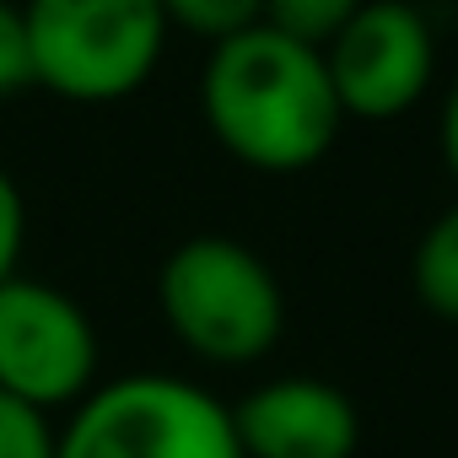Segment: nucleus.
Listing matches in <instances>:
<instances>
[{
  "mask_svg": "<svg viewBox=\"0 0 458 458\" xmlns=\"http://www.w3.org/2000/svg\"><path fill=\"white\" fill-rule=\"evenodd\" d=\"M98 377V329L76 297L49 281H0V394L33 410L81 404Z\"/></svg>",
  "mask_w": 458,
  "mask_h": 458,
  "instance_id": "5",
  "label": "nucleus"
},
{
  "mask_svg": "<svg viewBox=\"0 0 458 458\" xmlns=\"http://www.w3.org/2000/svg\"><path fill=\"white\" fill-rule=\"evenodd\" d=\"M410 281H415V297L437 318L458 324V205H447L420 233L415 259H410Z\"/></svg>",
  "mask_w": 458,
  "mask_h": 458,
  "instance_id": "8",
  "label": "nucleus"
},
{
  "mask_svg": "<svg viewBox=\"0 0 458 458\" xmlns=\"http://www.w3.org/2000/svg\"><path fill=\"white\" fill-rule=\"evenodd\" d=\"M157 302L183 351L216 367H243L276 351L286 329V297L276 270L238 238H183L157 276Z\"/></svg>",
  "mask_w": 458,
  "mask_h": 458,
  "instance_id": "2",
  "label": "nucleus"
},
{
  "mask_svg": "<svg viewBox=\"0 0 458 458\" xmlns=\"http://www.w3.org/2000/svg\"><path fill=\"white\" fill-rule=\"evenodd\" d=\"M243 458H356L361 415L324 377H276L233 404Z\"/></svg>",
  "mask_w": 458,
  "mask_h": 458,
  "instance_id": "7",
  "label": "nucleus"
},
{
  "mask_svg": "<svg viewBox=\"0 0 458 458\" xmlns=\"http://www.w3.org/2000/svg\"><path fill=\"white\" fill-rule=\"evenodd\" d=\"M0 458H55V426L44 410L0 394Z\"/></svg>",
  "mask_w": 458,
  "mask_h": 458,
  "instance_id": "11",
  "label": "nucleus"
},
{
  "mask_svg": "<svg viewBox=\"0 0 458 458\" xmlns=\"http://www.w3.org/2000/svg\"><path fill=\"white\" fill-rule=\"evenodd\" d=\"M22 87H33V55H28L22 6L0 0V98H17Z\"/></svg>",
  "mask_w": 458,
  "mask_h": 458,
  "instance_id": "12",
  "label": "nucleus"
},
{
  "mask_svg": "<svg viewBox=\"0 0 458 458\" xmlns=\"http://www.w3.org/2000/svg\"><path fill=\"white\" fill-rule=\"evenodd\" d=\"M324 65L340 114L383 124L426 98L437 38L415 0H361V12L324 44Z\"/></svg>",
  "mask_w": 458,
  "mask_h": 458,
  "instance_id": "6",
  "label": "nucleus"
},
{
  "mask_svg": "<svg viewBox=\"0 0 458 458\" xmlns=\"http://www.w3.org/2000/svg\"><path fill=\"white\" fill-rule=\"evenodd\" d=\"M356 12H361V0H265L259 22L308 44V49H324Z\"/></svg>",
  "mask_w": 458,
  "mask_h": 458,
  "instance_id": "9",
  "label": "nucleus"
},
{
  "mask_svg": "<svg viewBox=\"0 0 458 458\" xmlns=\"http://www.w3.org/2000/svg\"><path fill=\"white\" fill-rule=\"evenodd\" d=\"M33 87L65 103H119L162 60L167 17L157 0H28Z\"/></svg>",
  "mask_w": 458,
  "mask_h": 458,
  "instance_id": "3",
  "label": "nucleus"
},
{
  "mask_svg": "<svg viewBox=\"0 0 458 458\" xmlns=\"http://www.w3.org/2000/svg\"><path fill=\"white\" fill-rule=\"evenodd\" d=\"M157 6H162L167 28H183V33H199V38L221 44V38H233V33L259 22L265 0H157Z\"/></svg>",
  "mask_w": 458,
  "mask_h": 458,
  "instance_id": "10",
  "label": "nucleus"
},
{
  "mask_svg": "<svg viewBox=\"0 0 458 458\" xmlns=\"http://www.w3.org/2000/svg\"><path fill=\"white\" fill-rule=\"evenodd\" d=\"M55 458H243V447L233 410L210 388L130 372L71 410L65 431H55Z\"/></svg>",
  "mask_w": 458,
  "mask_h": 458,
  "instance_id": "4",
  "label": "nucleus"
},
{
  "mask_svg": "<svg viewBox=\"0 0 458 458\" xmlns=\"http://www.w3.org/2000/svg\"><path fill=\"white\" fill-rule=\"evenodd\" d=\"M442 157H447V167L458 178V76H453V87L442 98Z\"/></svg>",
  "mask_w": 458,
  "mask_h": 458,
  "instance_id": "14",
  "label": "nucleus"
},
{
  "mask_svg": "<svg viewBox=\"0 0 458 458\" xmlns=\"http://www.w3.org/2000/svg\"><path fill=\"white\" fill-rule=\"evenodd\" d=\"M199 108L221 151L254 173H302L324 162L345 124L324 49H308L265 22L210 44Z\"/></svg>",
  "mask_w": 458,
  "mask_h": 458,
  "instance_id": "1",
  "label": "nucleus"
},
{
  "mask_svg": "<svg viewBox=\"0 0 458 458\" xmlns=\"http://www.w3.org/2000/svg\"><path fill=\"white\" fill-rule=\"evenodd\" d=\"M22 238H28V205L12 173L0 167V281H12L22 265Z\"/></svg>",
  "mask_w": 458,
  "mask_h": 458,
  "instance_id": "13",
  "label": "nucleus"
}]
</instances>
